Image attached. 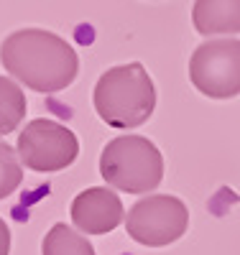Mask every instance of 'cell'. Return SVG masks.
<instances>
[{"mask_svg":"<svg viewBox=\"0 0 240 255\" xmlns=\"http://www.w3.org/2000/svg\"><path fill=\"white\" fill-rule=\"evenodd\" d=\"M3 69L41 95L67 90L79 74V56L69 41L43 28H20L0 44Z\"/></svg>","mask_w":240,"mask_h":255,"instance_id":"6da1fadb","label":"cell"},{"mask_svg":"<svg viewBox=\"0 0 240 255\" xmlns=\"http://www.w3.org/2000/svg\"><path fill=\"white\" fill-rule=\"evenodd\" d=\"M95 110L102 123L118 130H133L156 110V87L143 64L130 61L102 72L92 92Z\"/></svg>","mask_w":240,"mask_h":255,"instance_id":"7a4b0ae2","label":"cell"},{"mask_svg":"<svg viewBox=\"0 0 240 255\" xmlns=\"http://www.w3.org/2000/svg\"><path fill=\"white\" fill-rule=\"evenodd\" d=\"M100 174L118 191L148 194L164 179V156L143 135H118L102 148Z\"/></svg>","mask_w":240,"mask_h":255,"instance_id":"3957f363","label":"cell"},{"mask_svg":"<svg viewBox=\"0 0 240 255\" xmlns=\"http://www.w3.org/2000/svg\"><path fill=\"white\" fill-rule=\"evenodd\" d=\"M18 158L26 168L38 174H54L69 168L79 156V138L49 118L31 120L23 130L18 133Z\"/></svg>","mask_w":240,"mask_h":255,"instance_id":"277c9868","label":"cell"},{"mask_svg":"<svg viewBox=\"0 0 240 255\" xmlns=\"http://www.w3.org/2000/svg\"><path fill=\"white\" fill-rule=\"evenodd\" d=\"M189 225V209L179 197L151 194L138 199L125 215V230L146 248H166L177 243Z\"/></svg>","mask_w":240,"mask_h":255,"instance_id":"5b68a950","label":"cell"},{"mask_svg":"<svg viewBox=\"0 0 240 255\" xmlns=\"http://www.w3.org/2000/svg\"><path fill=\"white\" fill-rule=\"evenodd\" d=\"M189 82L205 97L230 100L240 95V41L212 38L189 56Z\"/></svg>","mask_w":240,"mask_h":255,"instance_id":"8992f818","label":"cell"},{"mask_svg":"<svg viewBox=\"0 0 240 255\" xmlns=\"http://www.w3.org/2000/svg\"><path fill=\"white\" fill-rule=\"evenodd\" d=\"M69 215L72 225L84 235H107L125 220V209L113 189L90 186L72 199Z\"/></svg>","mask_w":240,"mask_h":255,"instance_id":"52a82bcc","label":"cell"},{"mask_svg":"<svg viewBox=\"0 0 240 255\" xmlns=\"http://www.w3.org/2000/svg\"><path fill=\"white\" fill-rule=\"evenodd\" d=\"M194 31L202 36L240 33V0H194Z\"/></svg>","mask_w":240,"mask_h":255,"instance_id":"ba28073f","label":"cell"},{"mask_svg":"<svg viewBox=\"0 0 240 255\" xmlns=\"http://www.w3.org/2000/svg\"><path fill=\"white\" fill-rule=\"evenodd\" d=\"M41 255H97L92 243L69 225H54L41 243Z\"/></svg>","mask_w":240,"mask_h":255,"instance_id":"9c48e42d","label":"cell"},{"mask_svg":"<svg viewBox=\"0 0 240 255\" xmlns=\"http://www.w3.org/2000/svg\"><path fill=\"white\" fill-rule=\"evenodd\" d=\"M26 115V95L10 77H0V135L13 133Z\"/></svg>","mask_w":240,"mask_h":255,"instance_id":"30bf717a","label":"cell"},{"mask_svg":"<svg viewBox=\"0 0 240 255\" xmlns=\"http://www.w3.org/2000/svg\"><path fill=\"white\" fill-rule=\"evenodd\" d=\"M23 184V163L18 158V151L0 140V199L10 197Z\"/></svg>","mask_w":240,"mask_h":255,"instance_id":"8fae6325","label":"cell"},{"mask_svg":"<svg viewBox=\"0 0 240 255\" xmlns=\"http://www.w3.org/2000/svg\"><path fill=\"white\" fill-rule=\"evenodd\" d=\"M0 255H10V230L0 220Z\"/></svg>","mask_w":240,"mask_h":255,"instance_id":"7c38bea8","label":"cell"}]
</instances>
